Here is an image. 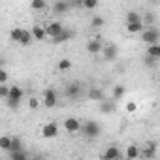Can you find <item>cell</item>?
Wrapping results in <instances>:
<instances>
[{
    "instance_id": "1",
    "label": "cell",
    "mask_w": 160,
    "mask_h": 160,
    "mask_svg": "<svg viewBox=\"0 0 160 160\" xmlns=\"http://www.w3.org/2000/svg\"><path fill=\"white\" fill-rule=\"evenodd\" d=\"M158 40H160V30L156 27H147L141 30V42L143 43H147V45L158 43Z\"/></svg>"
},
{
    "instance_id": "2",
    "label": "cell",
    "mask_w": 160,
    "mask_h": 160,
    "mask_svg": "<svg viewBox=\"0 0 160 160\" xmlns=\"http://www.w3.org/2000/svg\"><path fill=\"white\" fill-rule=\"evenodd\" d=\"M23 89L21 87H17V85H13L12 89H10V96L6 98V102H8V106L12 108V109H15L19 104H21V100H23Z\"/></svg>"
},
{
    "instance_id": "3",
    "label": "cell",
    "mask_w": 160,
    "mask_h": 160,
    "mask_svg": "<svg viewBox=\"0 0 160 160\" xmlns=\"http://www.w3.org/2000/svg\"><path fill=\"white\" fill-rule=\"evenodd\" d=\"M100 132H102V128H100V124L96 122V121H87L83 126H81V134L83 136H87V138H98L100 136Z\"/></svg>"
},
{
    "instance_id": "4",
    "label": "cell",
    "mask_w": 160,
    "mask_h": 160,
    "mask_svg": "<svg viewBox=\"0 0 160 160\" xmlns=\"http://www.w3.org/2000/svg\"><path fill=\"white\" fill-rule=\"evenodd\" d=\"M102 49H104V42H102L100 36L89 40V43H87V51H89L91 55H98V53H102Z\"/></svg>"
},
{
    "instance_id": "5",
    "label": "cell",
    "mask_w": 160,
    "mask_h": 160,
    "mask_svg": "<svg viewBox=\"0 0 160 160\" xmlns=\"http://www.w3.org/2000/svg\"><path fill=\"white\" fill-rule=\"evenodd\" d=\"M81 122H79L75 117H68L66 121H64V130L68 132V134H75V132H81Z\"/></svg>"
},
{
    "instance_id": "6",
    "label": "cell",
    "mask_w": 160,
    "mask_h": 160,
    "mask_svg": "<svg viewBox=\"0 0 160 160\" xmlns=\"http://www.w3.org/2000/svg\"><path fill=\"white\" fill-rule=\"evenodd\" d=\"M102 53H104V58L111 62V60L117 58V55H119V47H117L115 43H106L104 49H102Z\"/></svg>"
},
{
    "instance_id": "7",
    "label": "cell",
    "mask_w": 160,
    "mask_h": 160,
    "mask_svg": "<svg viewBox=\"0 0 160 160\" xmlns=\"http://www.w3.org/2000/svg\"><path fill=\"white\" fill-rule=\"evenodd\" d=\"M57 100H58V98H57V92H55L53 89H45V91H43V100H42V102H43L45 108H55V106H57Z\"/></svg>"
},
{
    "instance_id": "8",
    "label": "cell",
    "mask_w": 160,
    "mask_h": 160,
    "mask_svg": "<svg viewBox=\"0 0 160 160\" xmlns=\"http://www.w3.org/2000/svg\"><path fill=\"white\" fill-rule=\"evenodd\" d=\"M72 10V4L68 2V0H57V2L53 4V12L57 15H62V13H68Z\"/></svg>"
},
{
    "instance_id": "9",
    "label": "cell",
    "mask_w": 160,
    "mask_h": 160,
    "mask_svg": "<svg viewBox=\"0 0 160 160\" xmlns=\"http://www.w3.org/2000/svg\"><path fill=\"white\" fill-rule=\"evenodd\" d=\"M79 94H81V83H68L66 85V96L68 98H72V100H75V98H79Z\"/></svg>"
},
{
    "instance_id": "10",
    "label": "cell",
    "mask_w": 160,
    "mask_h": 160,
    "mask_svg": "<svg viewBox=\"0 0 160 160\" xmlns=\"http://www.w3.org/2000/svg\"><path fill=\"white\" fill-rule=\"evenodd\" d=\"M45 30H47V36H51V38H57L58 34H62L64 27H62L58 21H53V23H49V25L45 27Z\"/></svg>"
},
{
    "instance_id": "11",
    "label": "cell",
    "mask_w": 160,
    "mask_h": 160,
    "mask_svg": "<svg viewBox=\"0 0 160 160\" xmlns=\"http://www.w3.org/2000/svg\"><path fill=\"white\" fill-rule=\"evenodd\" d=\"M57 134H58V126H57L55 122L43 124V128H42V136H43V138H55Z\"/></svg>"
},
{
    "instance_id": "12",
    "label": "cell",
    "mask_w": 160,
    "mask_h": 160,
    "mask_svg": "<svg viewBox=\"0 0 160 160\" xmlns=\"http://www.w3.org/2000/svg\"><path fill=\"white\" fill-rule=\"evenodd\" d=\"M126 23H128V25H143V27H145L143 15L138 13V12H128V13H126Z\"/></svg>"
},
{
    "instance_id": "13",
    "label": "cell",
    "mask_w": 160,
    "mask_h": 160,
    "mask_svg": "<svg viewBox=\"0 0 160 160\" xmlns=\"http://www.w3.org/2000/svg\"><path fill=\"white\" fill-rule=\"evenodd\" d=\"M121 156H122V154H121V149L115 147V145L108 147V151L104 152V158H106V160H117V158H121Z\"/></svg>"
},
{
    "instance_id": "14",
    "label": "cell",
    "mask_w": 160,
    "mask_h": 160,
    "mask_svg": "<svg viewBox=\"0 0 160 160\" xmlns=\"http://www.w3.org/2000/svg\"><path fill=\"white\" fill-rule=\"evenodd\" d=\"M73 38V32L72 30H62V34H58L57 38H53V43H64V42H70Z\"/></svg>"
},
{
    "instance_id": "15",
    "label": "cell",
    "mask_w": 160,
    "mask_h": 160,
    "mask_svg": "<svg viewBox=\"0 0 160 160\" xmlns=\"http://www.w3.org/2000/svg\"><path fill=\"white\" fill-rule=\"evenodd\" d=\"M115 102H117V100H113V98H111V100H102V102H100V109H102L104 113H113V111H115Z\"/></svg>"
},
{
    "instance_id": "16",
    "label": "cell",
    "mask_w": 160,
    "mask_h": 160,
    "mask_svg": "<svg viewBox=\"0 0 160 160\" xmlns=\"http://www.w3.org/2000/svg\"><path fill=\"white\" fill-rule=\"evenodd\" d=\"M32 36H34V40H45V36H47L45 27H40V25L32 27Z\"/></svg>"
},
{
    "instance_id": "17",
    "label": "cell",
    "mask_w": 160,
    "mask_h": 160,
    "mask_svg": "<svg viewBox=\"0 0 160 160\" xmlns=\"http://www.w3.org/2000/svg\"><path fill=\"white\" fill-rule=\"evenodd\" d=\"M124 156H126V158H138V156H141V151H139L138 145H128Z\"/></svg>"
},
{
    "instance_id": "18",
    "label": "cell",
    "mask_w": 160,
    "mask_h": 160,
    "mask_svg": "<svg viewBox=\"0 0 160 160\" xmlns=\"http://www.w3.org/2000/svg\"><path fill=\"white\" fill-rule=\"evenodd\" d=\"M89 98H91V100H96V102H102V100H104V92H102V89L92 87V89L89 91Z\"/></svg>"
},
{
    "instance_id": "19",
    "label": "cell",
    "mask_w": 160,
    "mask_h": 160,
    "mask_svg": "<svg viewBox=\"0 0 160 160\" xmlns=\"http://www.w3.org/2000/svg\"><path fill=\"white\" fill-rule=\"evenodd\" d=\"M156 154V143H147L145 145V151L141 152V156H145V158H152Z\"/></svg>"
},
{
    "instance_id": "20",
    "label": "cell",
    "mask_w": 160,
    "mask_h": 160,
    "mask_svg": "<svg viewBox=\"0 0 160 160\" xmlns=\"http://www.w3.org/2000/svg\"><path fill=\"white\" fill-rule=\"evenodd\" d=\"M147 55H151V57H154V58L160 60V43H151V45H147Z\"/></svg>"
},
{
    "instance_id": "21",
    "label": "cell",
    "mask_w": 160,
    "mask_h": 160,
    "mask_svg": "<svg viewBox=\"0 0 160 160\" xmlns=\"http://www.w3.org/2000/svg\"><path fill=\"white\" fill-rule=\"evenodd\" d=\"M104 25H106V19H104V17H100V15H94V17L91 19V28H94V30L102 28Z\"/></svg>"
},
{
    "instance_id": "22",
    "label": "cell",
    "mask_w": 160,
    "mask_h": 160,
    "mask_svg": "<svg viewBox=\"0 0 160 160\" xmlns=\"http://www.w3.org/2000/svg\"><path fill=\"white\" fill-rule=\"evenodd\" d=\"M32 40H34L32 30H23V36H21L19 43H21V45H30V42H32Z\"/></svg>"
},
{
    "instance_id": "23",
    "label": "cell",
    "mask_w": 160,
    "mask_h": 160,
    "mask_svg": "<svg viewBox=\"0 0 160 160\" xmlns=\"http://www.w3.org/2000/svg\"><path fill=\"white\" fill-rule=\"evenodd\" d=\"M12 141H13V138H10V136H2V138H0V149L10 151V149H12Z\"/></svg>"
},
{
    "instance_id": "24",
    "label": "cell",
    "mask_w": 160,
    "mask_h": 160,
    "mask_svg": "<svg viewBox=\"0 0 160 160\" xmlns=\"http://www.w3.org/2000/svg\"><path fill=\"white\" fill-rule=\"evenodd\" d=\"M10 158H12V160H27L28 154L21 149V151H12V152H10Z\"/></svg>"
},
{
    "instance_id": "25",
    "label": "cell",
    "mask_w": 160,
    "mask_h": 160,
    "mask_svg": "<svg viewBox=\"0 0 160 160\" xmlns=\"http://www.w3.org/2000/svg\"><path fill=\"white\" fill-rule=\"evenodd\" d=\"M30 8L36 10V12H42V10L47 8V4H45V0H32V2H30Z\"/></svg>"
},
{
    "instance_id": "26",
    "label": "cell",
    "mask_w": 160,
    "mask_h": 160,
    "mask_svg": "<svg viewBox=\"0 0 160 160\" xmlns=\"http://www.w3.org/2000/svg\"><path fill=\"white\" fill-rule=\"evenodd\" d=\"M57 68H58L60 72H68V70L72 68V60H68V58H60L58 64H57Z\"/></svg>"
},
{
    "instance_id": "27",
    "label": "cell",
    "mask_w": 160,
    "mask_h": 160,
    "mask_svg": "<svg viewBox=\"0 0 160 160\" xmlns=\"http://www.w3.org/2000/svg\"><path fill=\"white\" fill-rule=\"evenodd\" d=\"M124 92H126V89L122 85H115V89H113V100H121L124 96Z\"/></svg>"
},
{
    "instance_id": "28",
    "label": "cell",
    "mask_w": 160,
    "mask_h": 160,
    "mask_svg": "<svg viewBox=\"0 0 160 160\" xmlns=\"http://www.w3.org/2000/svg\"><path fill=\"white\" fill-rule=\"evenodd\" d=\"M23 30H25V28H12L10 38H12L13 42H17V43H19V40H21V36H23Z\"/></svg>"
},
{
    "instance_id": "29",
    "label": "cell",
    "mask_w": 160,
    "mask_h": 160,
    "mask_svg": "<svg viewBox=\"0 0 160 160\" xmlns=\"http://www.w3.org/2000/svg\"><path fill=\"white\" fill-rule=\"evenodd\" d=\"M10 89H12V87H8L6 83H0V98L6 100V98L10 96Z\"/></svg>"
},
{
    "instance_id": "30",
    "label": "cell",
    "mask_w": 160,
    "mask_h": 160,
    "mask_svg": "<svg viewBox=\"0 0 160 160\" xmlns=\"http://www.w3.org/2000/svg\"><path fill=\"white\" fill-rule=\"evenodd\" d=\"M21 149H23V141H21V138H13L10 152H12V151H21Z\"/></svg>"
},
{
    "instance_id": "31",
    "label": "cell",
    "mask_w": 160,
    "mask_h": 160,
    "mask_svg": "<svg viewBox=\"0 0 160 160\" xmlns=\"http://www.w3.org/2000/svg\"><path fill=\"white\" fill-rule=\"evenodd\" d=\"M98 6V0H83V10H94Z\"/></svg>"
},
{
    "instance_id": "32",
    "label": "cell",
    "mask_w": 160,
    "mask_h": 160,
    "mask_svg": "<svg viewBox=\"0 0 160 160\" xmlns=\"http://www.w3.org/2000/svg\"><path fill=\"white\" fill-rule=\"evenodd\" d=\"M143 23H145V25H149V27H152V23H154V15H152V13H147V15H145V19H143Z\"/></svg>"
},
{
    "instance_id": "33",
    "label": "cell",
    "mask_w": 160,
    "mask_h": 160,
    "mask_svg": "<svg viewBox=\"0 0 160 160\" xmlns=\"http://www.w3.org/2000/svg\"><path fill=\"white\" fill-rule=\"evenodd\" d=\"M156 60H158V58H154V57H151V55H145V64H147V66H154Z\"/></svg>"
},
{
    "instance_id": "34",
    "label": "cell",
    "mask_w": 160,
    "mask_h": 160,
    "mask_svg": "<svg viewBox=\"0 0 160 160\" xmlns=\"http://www.w3.org/2000/svg\"><path fill=\"white\" fill-rule=\"evenodd\" d=\"M136 108H138V106H136V102H134V100H130V102L126 104V111H128V113H134V111H136Z\"/></svg>"
},
{
    "instance_id": "35",
    "label": "cell",
    "mask_w": 160,
    "mask_h": 160,
    "mask_svg": "<svg viewBox=\"0 0 160 160\" xmlns=\"http://www.w3.org/2000/svg\"><path fill=\"white\" fill-rule=\"evenodd\" d=\"M28 106H30L32 109H38V108H40V100H38V98H30V102H28Z\"/></svg>"
},
{
    "instance_id": "36",
    "label": "cell",
    "mask_w": 160,
    "mask_h": 160,
    "mask_svg": "<svg viewBox=\"0 0 160 160\" xmlns=\"http://www.w3.org/2000/svg\"><path fill=\"white\" fill-rule=\"evenodd\" d=\"M6 81H8V72L0 70V83H6Z\"/></svg>"
},
{
    "instance_id": "37",
    "label": "cell",
    "mask_w": 160,
    "mask_h": 160,
    "mask_svg": "<svg viewBox=\"0 0 160 160\" xmlns=\"http://www.w3.org/2000/svg\"><path fill=\"white\" fill-rule=\"evenodd\" d=\"M72 6H75V8H83V0H73Z\"/></svg>"
}]
</instances>
